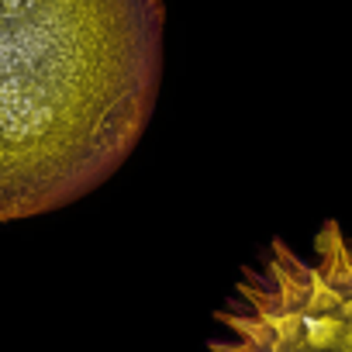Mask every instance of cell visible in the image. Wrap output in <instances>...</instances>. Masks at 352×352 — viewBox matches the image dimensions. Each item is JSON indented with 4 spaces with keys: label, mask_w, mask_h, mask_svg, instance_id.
<instances>
[{
    "label": "cell",
    "mask_w": 352,
    "mask_h": 352,
    "mask_svg": "<svg viewBox=\"0 0 352 352\" xmlns=\"http://www.w3.org/2000/svg\"><path fill=\"white\" fill-rule=\"evenodd\" d=\"M162 0H0V221L94 194L138 148Z\"/></svg>",
    "instance_id": "6da1fadb"
},
{
    "label": "cell",
    "mask_w": 352,
    "mask_h": 352,
    "mask_svg": "<svg viewBox=\"0 0 352 352\" xmlns=\"http://www.w3.org/2000/svg\"><path fill=\"white\" fill-rule=\"evenodd\" d=\"M211 321L204 352H352V235L335 218L307 245L273 235Z\"/></svg>",
    "instance_id": "7a4b0ae2"
}]
</instances>
